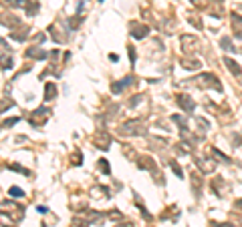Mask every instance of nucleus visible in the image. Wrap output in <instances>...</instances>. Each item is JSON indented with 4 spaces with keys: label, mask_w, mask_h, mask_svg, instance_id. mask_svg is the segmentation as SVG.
Masks as SVG:
<instances>
[{
    "label": "nucleus",
    "mask_w": 242,
    "mask_h": 227,
    "mask_svg": "<svg viewBox=\"0 0 242 227\" xmlns=\"http://www.w3.org/2000/svg\"><path fill=\"white\" fill-rule=\"evenodd\" d=\"M10 195H12V197H22V191H20V189L18 187H12V189H10Z\"/></svg>",
    "instance_id": "nucleus-1"
}]
</instances>
